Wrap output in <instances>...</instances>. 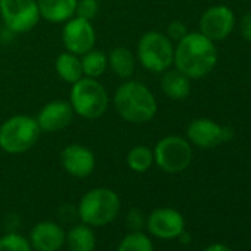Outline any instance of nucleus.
Returning a JSON list of instances; mask_svg holds the SVG:
<instances>
[{"label": "nucleus", "instance_id": "c85d7f7f", "mask_svg": "<svg viewBox=\"0 0 251 251\" xmlns=\"http://www.w3.org/2000/svg\"><path fill=\"white\" fill-rule=\"evenodd\" d=\"M233 129L229 127V126H223V144L229 142L230 139H233Z\"/></svg>", "mask_w": 251, "mask_h": 251}, {"label": "nucleus", "instance_id": "dca6fc26", "mask_svg": "<svg viewBox=\"0 0 251 251\" xmlns=\"http://www.w3.org/2000/svg\"><path fill=\"white\" fill-rule=\"evenodd\" d=\"M78 0H37L42 20L50 24H64L75 15Z\"/></svg>", "mask_w": 251, "mask_h": 251}, {"label": "nucleus", "instance_id": "5701e85b", "mask_svg": "<svg viewBox=\"0 0 251 251\" xmlns=\"http://www.w3.org/2000/svg\"><path fill=\"white\" fill-rule=\"evenodd\" d=\"M117 251H154V245L152 241L139 230V232H130L120 242Z\"/></svg>", "mask_w": 251, "mask_h": 251}, {"label": "nucleus", "instance_id": "aec40b11", "mask_svg": "<svg viewBox=\"0 0 251 251\" xmlns=\"http://www.w3.org/2000/svg\"><path fill=\"white\" fill-rule=\"evenodd\" d=\"M65 241L71 251H95L96 247V236L86 223L74 226L65 236Z\"/></svg>", "mask_w": 251, "mask_h": 251}, {"label": "nucleus", "instance_id": "6e6552de", "mask_svg": "<svg viewBox=\"0 0 251 251\" xmlns=\"http://www.w3.org/2000/svg\"><path fill=\"white\" fill-rule=\"evenodd\" d=\"M0 18L14 34L30 33L42 20L37 0H0Z\"/></svg>", "mask_w": 251, "mask_h": 251}, {"label": "nucleus", "instance_id": "f03ea898", "mask_svg": "<svg viewBox=\"0 0 251 251\" xmlns=\"http://www.w3.org/2000/svg\"><path fill=\"white\" fill-rule=\"evenodd\" d=\"M112 105L115 112L130 124H145L154 120L158 111V102L152 90L138 81L124 80L112 96Z\"/></svg>", "mask_w": 251, "mask_h": 251}, {"label": "nucleus", "instance_id": "9d476101", "mask_svg": "<svg viewBox=\"0 0 251 251\" xmlns=\"http://www.w3.org/2000/svg\"><path fill=\"white\" fill-rule=\"evenodd\" d=\"M236 25L235 14L225 5L210 6L200 18V33L210 40L222 42L227 39Z\"/></svg>", "mask_w": 251, "mask_h": 251}, {"label": "nucleus", "instance_id": "2eb2a0df", "mask_svg": "<svg viewBox=\"0 0 251 251\" xmlns=\"http://www.w3.org/2000/svg\"><path fill=\"white\" fill-rule=\"evenodd\" d=\"M31 247L37 251H58L65 244V233L53 222L37 223L30 235Z\"/></svg>", "mask_w": 251, "mask_h": 251}, {"label": "nucleus", "instance_id": "f8f14e48", "mask_svg": "<svg viewBox=\"0 0 251 251\" xmlns=\"http://www.w3.org/2000/svg\"><path fill=\"white\" fill-rule=\"evenodd\" d=\"M61 163L68 175L77 179H84L93 173L96 157L87 147L81 144H70L61 152Z\"/></svg>", "mask_w": 251, "mask_h": 251}, {"label": "nucleus", "instance_id": "412c9836", "mask_svg": "<svg viewBox=\"0 0 251 251\" xmlns=\"http://www.w3.org/2000/svg\"><path fill=\"white\" fill-rule=\"evenodd\" d=\"M81 68H83V77L90 78H99L102 77L108 70V56L98 49H92L81 55Z\"/></svg>", "mask_w": 251, "mask_h": 251}, {"label": "nucleus", "instance_id": "4be33fe9", "mask_svg": "<svg viewBox=\"0 0 251 251\" xmlns=\"http://www.w3.org/2000/svg\"><path fill=\"white\" fill-rule=\"evenodd\" d=\"M127 167L135 173H145L154 164V152L147 145H136L133 147L126 157Z\"/></svg>", "mask_w": 251, "mask_h": 251}, {"label": "nucleus", "instance_id": "a211bd4d", "mask_svg": "<svg viewBox=\"0 0 251 251\" xmlns=\"http://www.w3.org/2000/svg\"><path fill=\"white\" fill-rule=\"evenodd\" d=\"M136 55L126 46L114 48L108 55V68L121 80H129L136 70Z\"/></svg>", "mask_w": 251, "mask_h": 251}, {"label": "nucleus", "instance_id": "c756f323", "mask_svg": "<svg viewBox=\"0 0 251 251\" xmlns=\"http://www.w3.org/2000/svg\"><path fill=\"white\" fill-rule=\"evenodd\" d=\"M204 251H232V250L229 247L223 245V244H211Z\"/></svg>", "mask_w": 251, "mask_h": 251}, {"label": "nucleus", "instance_id": "2f4dec72", "mask_svg": "<svg viewBox=\"0 0 251 251\" xmlns=\"http://www.w3.org/2000/svg\"><path fill=\"white\" fill-rule=\"evenodd\" d=\"M250 61H251V53H250Z\"/></svg>", "mask_w": 251, "mask_h": 251}, {"label": "nucleus", "instance_id": "7ed1b4c3", "mask_svg": "<svg viewBox=\"0 0 251 251\" xmlns=\"http://www.w3.org/2000/svg\"><path fill=\"white\" fill-rule=\"evenodd\" d=\"M42 130L36 117L17 114L0 124V150L18 155L30 151L39 141Z\"/></svg>", "mask_w": 251, "mask_h": 251}, {"label": "nucleus", "instance_id": "bb28decb", "mask_svg": "<svg viewBox=\"0 0 251 251\" xmlns=\"http://www.w3.org/2000/svg\"><path fill=\"white\" fill-rule=\"evenodd\" d=\"M126 225L132 232H139L144 225H145V217L142 214V211L139 208H132L127 213V217H126Z\"/></svg>", "mask_w": 251, "mask_h": 251}, {"label": "nucleus", "instance_id": "f257e3e1", "mask_svg": "<svg viewBox=\"0 0 251 251\" xmlns=\"http://www.w3.org/2000/svg\"><path fill=\"white\" fill-rule=\"evenodd\" d=\"M217 48L213 40L198 33H188L175 46L173 65L191 80L207 77L217 64Z\"/></svg>", "mask_w": 251, "mask_h": 251}, {"label": "nucleus", "instance_id": "6ab92c4d", "mask_svg": "<svg viewBox=\"0 0 251 251\" xmlns=\"http://www.w3.org/2000/svg\"><path fill=\"white\" fill-rule=\"evenodd\" d=\"M55 71L58 77L68 83L74 84L83 77V68H81V61L80 56L71 53V52H62L56 56L55 59Z\"/></svg>", "mask_w": 251, "mask_h": 251}, {"label": "nucleus", "instance_id": "4468645a", "mask_svg": "<svg viewBox=\"0 0 251 251\" xmlns=\"http://www.w3.org/2000/svg\"><path fill=\"white\" fill-rule=\"evenodd\" d=\"M147 226L152 235L161 239H173L185 230V219L183 216L175 208H157L154 210L148 220Z\"/></svg>", "mask_w": 251, "mask_h": 251}, {"label": "nucleus", "instance_id": "39448f33", "mask_svg": "<svg viewBox=\"0 0 251 251\" xmlns=\"http://www.w3.org/2000/svg\"><path fill=\"white\" fill-rule=\"evenodd\" d=\"M136 59L147 71L163 74L173 67V42L161 31H147L138 42Z\"/></svg>", "mask_w": 251, "mask_h": 251}, {"label": "nucleus", "instance_id": "0eeeda50", "mask_svg": "<svg viewBox=\"0 0 251 251\" xmlns=\"http://www.w3.org/2000/svg\"><path fill=\"white\" fill-rule=\"evenodd\" d=\"M152 152L157 167L170 175L186 170L192 161V147L189 141L177 135L161 138Z\"/></svg>", "mask_w": 251, "mask_h": 251}, {"label": "nucleus", "instance_id": "b1692460", "mask_svg": "<svg viewBox=\"0 0 251 251\" xmlns=\"http://www.w3.org/2000/svg\"><path fill=\"white\" fill-rule=\"evenodd\" d=\"M0 251H31V244L23 235L9 232L0 238Z\"/></svg>", "mask_w": 251, "mask_h": 251}, {"label": "nucleus", "instance_id": "423d86ee", "mask_svg": "<svg viewBox=\"0 0 251 251\" xmlns=\"http://www.w3.org/2000/svg\"><path fill=\"white\" fill-rule=\"evenodd\" d=\"M78 217L89 226H105L120 211V197L108 188H95L83 195L78 204Z\"/></svg>", "mask_w": 251, "mask_h": 251}, {"label": "nucleus", "instance_id": "a878e982", "mask_svg": "<svg viewBox=\"0 0 251 251\" xmlns=\"http://www.w3.org/2000/svg\"><path fill=\"white\" fill-rule=\"evenodd\" d=\"M188 33H189V31H188L186 24L182 23V21H179V20H176V21H172V23L167 25V33H166V36H167L172 42H176V43H177V42L182 40Z\"/></svg>", "mask_w": 251, "mask_h": 251}, {"label": "nucleus", "instance_id": "393cba45", "mask_svg": "<svg viewBox=\"0 0 251 251\" xmlns=\"http://www.w3.org/2000/svg\"><path fill=\"white\" fill-rule=\"evenodd\" d=\"M98 14H99L98 0H78L77 2V8H75L77 17L92 21L93 18H96Z\"/></svg>", "mask_w": 251, "mask_h": 251}, {"label": "nucleus", "instance_id": "f3484780", "mask_svg": "<svg viewBox=\"0 0 251 251\" xmlns=\"http://www.w3.org/2000/svg\"><path fill=\"white\" fill-rule=\"evenodd\" d=\"M161 90L173 100H183L191 95V78L177 68H169L161 75Z\"/></svg>", "mask_w": 251, "mask_h": 251}, {"label": "nucleus", "instance_id": "20e7f679", "mask_svg": "<svg viewBox=\"0 0 251 251\" xmlns=\"http://www.w3.org/2000/svg\"><path fill=\"white\" fill-rule=\"evenodd\" d=\"M68 102L71 103L74 114L78 117L84 120H98L106 112L109 106V96L98 78L81 77L78 81L71 84Z\"/></svg>", "mask_w": 251, "mask_h": 251}, {"label": "nucleus", "instance_id": "1a4fd4ad", "mask_svg": "<svg viewBox=\"0 0 251 251\" xmlns=\"http://www.w3.org/2000/svg\"><path fill=\"white\" fill-rule=\"evenodd\" d=\"M61 39L67 52L81 56L86 52L95 49L96 30L92 21L74 15L73 18L64 23Z\"/></svg>", "mask_w": 251, "mask_h": 251}, {"label": "nucleus", "instance_id": "9b49d317", "mask_svg": "<svg viewBox=\"0 0 251 251\" xmlns=\"http://www.w3.org/2000/svg\"><path fill=\"white\" fill-rule=\"evenodd\" d=\"M74 111L68 100L53 99L45 103L36 115L42 133H58L73 123Z\"/></svg>", "mask_w": 251, "mask_h": 251}, {"label": "nucleus", "instance_id": "7c9ffc66", "mask_svg": "<svg viewBox=\"0 0 251 251\" xmlns=\"http://www.w3.org/2000/svg\"><path fill=\"white\" fill-rule=\"evenodd\" d=\"M177 239H179L182 244H191V239H192V238H191V235H189L186 230H182L180 235L177 236Z\"/></svg>", "mask_w": 251, "mask_h": 251}, {"label": "nucleus", "instance_id": "cd10ccee", "mask_svg": "<svg viewBox=\"0 0 251 251\" xmlns=\"http://www.w3.org/2000/svg\"><path fill=\"white\" fill-rule=\"evenodd\" d=\"M239 31L244 40L251 43V12H247L239 21Z\"/></svg>", "mask_w": 251, "mask_h": 251}, {"label": "nucleus", "instance_id": "ddd939ff", "mask_svg": "<svg viewBox=\"0 0 251 251\" xmlns=\"http://www.w3.org/2000/svg\"><path fill=\"white\" fill-rule=\"evenodd\" d=\"M186 138L191 145L201 150L216 148L223 144V126L211 118H195L186 129Z\"/></svg>", "mask_w": 251, "mask_h": 251}]
</instances>
